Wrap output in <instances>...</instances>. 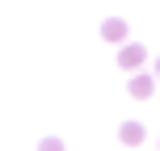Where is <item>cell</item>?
<instances>
[{"mask_svg":"<svg viewBox=\"0 0 160 151\" xmlns=\"http://www.w3.org/2000/svg\"><path fill=\"white\" fill-rule=\"evenodd\" d=\"M143 63H148V50L139 46V42H131V46L118 50V67H131V72H135V67H143Z\"/></svg>","mask_w":160,"mask_h":151,"instance_id":"1","label":"cell"},{"mask_svg":"<svg viewBox=\"0 0 160 151\" xmlns=\"http://www.w3.org/2000/svg\"><path fill=\"white\" fill-rule=\"evenodd\" d=\"M101 38L105 42H122L127 38V21H122V17H105L101 21Z\"/></svg>","mask_w":160,"mask_h":151,"instance_id":"2","label":"cell"},{"mask_svg":"<svg viewBox=\"0 0 160 151\" xmlns=\"http://www.w3.org/2000/svg\"><path fill=\"white\" fill-rule=\"evenodd\" d=\"M143 134H148V130L139 126V122H122V130H118V139H122L127 147H139V143H143Z\"/></svg>","mask_w":160,"mask_h":151,"instance_id":"3","label":"cell"},{"mask_svg":"<svg viewBox=\"0 0 160 151\" xmlns=\"http://www.w3.org/2000/svg\"><path fill=\"white\" fill-rule=\"evenodd\" d=\"M152 88H156V80H152V76H131L127 92H131V97H152Z\"/></svg>","mask_w":160,"mask_h":151,"instance_id":"4","label":"cell"},{"mask_svg":"<svg viewBox=\"0 0 160 151\" xmlns=\"http://www.w3.org/2000/svg\"><path fill=\"white\" fill-rule=\"evenodd\" d=\"M38 151H63V139H55V134H51V139H42Z\"/></svg>","mask_w":160,"mask_h":151,"instance_id":"5","label":"cell"},{"mask_svg":"<svg viewBox=\"0 0 160 151\" xmlns=\"http://www.w3.org/2000/svg\"><path fill=\"white\" fill-rule=\"evenodd\" d=\"M156 76H160V59H156Z\"/></svg>","mask_w":160,"mask_h":151,"instance_id":"6","label":"cell"}]
</instances>
